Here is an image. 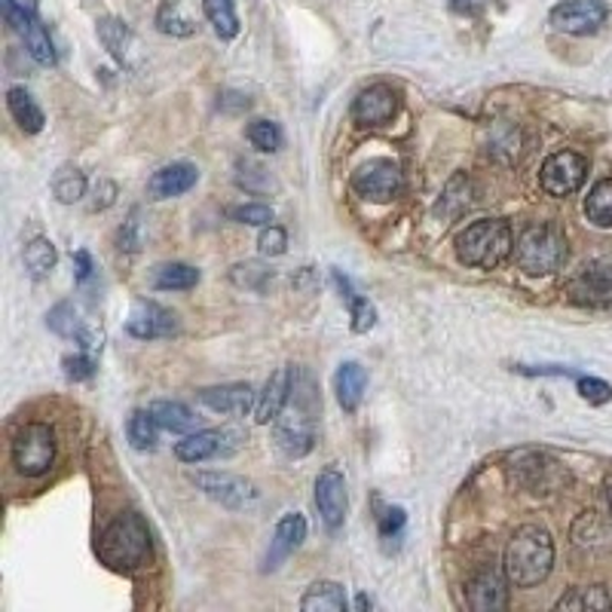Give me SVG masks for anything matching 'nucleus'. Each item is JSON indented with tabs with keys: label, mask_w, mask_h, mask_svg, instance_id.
Returning a JSON list of instances; mask_svg holds the SVG:
<instances>
[{
	"label": "nucleus",
	"mask_w": 612,
	"mask_h": 612,
	"mask_svg": "<svg viewBox=\"0 0 612 612\" xmlns=\"http://www.w3.org/2000/svg\"><path fill=\"white\" fill-rule=\"evenodd\" d=\"M554 570V539L539 524H524L505 546V576L515 588H536Z\"/></svg>",
	"instance_id": "nucleus-1"
},
{
	"label": "nucleus",
	"mask_w": 612,
	"mask_h": 612,
	"mask_svg": "<svg viewBox=\"0 0 612 612\" xmlns=\"http://www.w3.org/2000/svg\"><path fill=\"white\" fill-rule=\"evenodd\" d=\"M96 554L101 564L113 573H135L150 561L154 546H150V530L147 521L135 512L113 517L111 524L101 530L96 542Z\"/></svg>",
	"instance_id": "nucleus-2"
},
{
	"label": "nucleus",
	"mask_w": 612,
	"mask_h": 612,
	"mask_svg": "<svg viewBox=\"0 0 612 612\" xmlns=\"http://www.w3.org/2000/svg\"><path fill=\"white\" fill-rule=\"evenodd\" d=\"M313 419H316V392H313L306 377L304 387H301V380L294 374L289 404L273 423L276 448L289 460H304L306 453L313 451V444H316V423Z\"/></svg>",
	"instance_id": "nucleus-3"
},
{
	"label": "nucleus",
	"mask_w": 612,
	"mask_h": 612,
	"mask_svg": "<svg viewBox=\"0 0 612 612\" xmlns=\"http://www.w3.org/2000/svg\"><path fill=\"white\" fill-rule=\"evenodd\" d=\"M512 252H515L512 227L500 218L475 221L456 236V258L475 270H497L500 264L509 260Z\"/></svg>",
	"instance_id": "nucleus-4"
},
{
	"label": "nucleus",
	"mask_w": 612,
	"mask_h": 612,
	"mask_svg": "<svg viewBox=\"0 0 612 612\" xmlns=\"http://www.w3.org/2000/svg\"><path fill=\"white\" fill-rule=\"evenodd\" d=\"M517 267L527 276H551L566 264V236L558 224H530L515 242Z\"/></svg>",
	"instance_id": "nucleus-5"
},
{
	"label": "nucleus",
	"mask_w": 612,
	"mask_h": 612,
	"mask_svg": "<svg viewBox=\"0 0 612 612\" xmlns=\"http://www.w3.org/2000/svg\"><path fill=\"white\" fill-rule=\"evenodd\" d=\"M56 463V432L47 423H25L13 438V466L25 478L47 475Z\"/></svg>",
	"instance_id": "nucleus-6"
},
{
	"label": "nucleus",
	"mask_w": 612,
	"mask_h": 612,
	"mask_svg": "<svg viewBox=\"0 0 612 612\" xmlns=\"http://www.w3.org/2000/svg\"><path fill=\"white\" fill-rule=\"evenodd\" d=\"M512 475L515 481L530 490L536 497H548V493H558L570 484V472L561 460L548 456L542 451H521L512 456Z\"/></svg>",
	"instance_id": "nucleus-7"
},
{
	"label": "nucleus",
	"mask_w": 612,
	"mask_h": 612,
	"mask_svg": "<svg viewBox=\"0 0 612 612\" xmlns=\"http://www.w3.org/2000/svg\"><path fill=\"white\" fill-rule=\"evenodd\" d=\"M404 175L402 166L387 157L362 162L353 172V191L368 203H392L395 196L402 194Z\"/></svg>",
	"instance_id": "nucleus-8"
},
{
	"label": "nucleus",
	"mask_w": 612,
	"mask_h": 612,
	"mask_svg": "<svg viewBox=\"0 0 612 612\" xmlns=\"http://www.w3.org/2000/svg\"><path fill=\"white\" fill-rule=\"evenodd\" d=\"M3 19H7V25L22 37V44H25L28 56H32L37 65L44 68L56 65V47H52V37H49V32L44 28V22L34 16V10L22 7L16 0H3Z\"/></svg>",
	"instance_id": "nucleus-9"
},
{
	"label": "nucleus",
	"mask_w": 612,
	"mask_h": 612,
	"mask_svg": "<svg viewBox=\"0 0 612 612\" xmlns=\"http://www.w3.org/2000/svg\"><path fill=\"white\" fill-rule=\"evenodd\" d=\"M607 19H610V7L603 0H564L548 13V22L554 32L573 34V37L600 32L607 25Z\"/></svg>",
	"instance_id": "nucleus-10"
},
{
	"label": "nucleus",
	"mask_w": 612,
	"mask_h": 612,
	"mask_svg": "<svg viewBox=\"0 0 612 612\" xmlns=\"http://www.w3.org/2000/svg\"><path fill=\"white\" fill-rule=\"evenodd\" d=\"M194 484L209 500L221 502L224 509H233V512L252 509L258 502V487L233 472H196Z\"/></svg>",
	"instance_id": "nucleus-11"
},
{
	"label": "nucleus",
	"mask_w": 612,
	"mask_h": 612,
	"mask_svg": "<svg viewBox=\"0 0 612 612\" xmlns=\"http://www.w3.org/2000/svg\"><path fill=\"white\" fill-rule=\"evenodd\" d=\"M585 175H588V160L573 154V150H558L551 154L546 162H542V172H539V181H542V191L548 196H564L576 194L582 184H585Z\"/></svg>",
	"instance_id": "nucleus-12"
},
{
	"label": "nucleus",
	"mask_w": 612,
	"mask_h": 612,
	"mask_svg": "<svg viewBox=\"0 0 612 612\" xmlns=\"http://www.w3.org/2000/svg\"><path fill=\"white\" fill-rule=\"evenodd\" d=\"M316 509H319V517L325 521V527L338 530L346 517V509H350V490H346V478L338 466H328L319 472L316 478Z\"/></svg>",
	"instance_id": "nucleus-13"
},
{
	"label": "nucleus",
	"mask_w": 612,
	"mask_h": 612,
	"mask_svg": "<svg viewBox=\"0 0 612 612\" xmlns=\"http://www.w3.org/2000/svg\"><path fill=\"white\" fill-rule=\"evenodd\" d=\"M395 113H399V93L387 83H374L368 89H362L353 101V120L365 130L387 126Z\"/></svg>",
	"instance_id": "nucleus-14"
},
{
	"label": "nucleus",
	"mask_w": 612,
	"mask_h": 612,
	"mask_svg": "<svg viewBox=\"0 0 612 612\" xmlns=\"http://www.w3.org/2000/svg\"><path fill=\"white\" fill-rule=\"evenodd\" d=\"M570 294L576 304H612V258L585 264L576 279L570 282Z\"/></svg>",
	"instance_id": "nucleus-15"
},
{
	"label": "nucleus",
	"mask_w": 612,
	"mask_h": 612,
	"mask_svg": "<svg viewBox=\"0 0 612 612\" xmlns=\"http://www.w3.org/2000/svg\"><path fill=\"white\" fill-rule=\"evenodd\" d=\"M126 331L138 340H160L178 334V316L157 301H135Z\"/></svg>",
	"instance_id": "nucleus-16"
},
{
	"label": "nucleus",
	"mask_w": 612,
	"mask_h": 612,
	"mask_svg": "<svg viewBox=\"0 0 612 612\" xmlns=\"http://www.w3.org/2000/svg\"><path fill=\"white\" fill-rule=\"evenodd\" d=\"M196 181H199V169L194 162H172V166H162L160 172L150 175L147 196L150 199H175V196L194 191Z\"/></svg>",
	"instance_id": "nucleus-17"
},
{
	"label": "nucleus",
	"mask_w": 612,
	"mask_h": 612,
	"mask_svg": "<svg viewBox=\"0 0 612 612\" xmlns=\"http://www.w3.org/2000/svg\"><path fill=\"white\" fill-rule=\"evenodd\" d=\"M509 579V576H505ZM497 570H481L468 582V607L478 612L509 610V585Z\"/></svg>",
	"instance_id": "nucleus-18"
},
{
	"label": "nucleus",
	"mask_w": 612,
	"mask_h": 612,
	"mask_svg": "<svg viewBox=\"0 0 612 612\" xmlns=\"http://www.w3.org/2000/svg\"><path fill=\"white\" fill-rule=\"evenodd\" d=\"M196 399L206 404L209 411H215V414H236V417L248 414L255 407V402H258L248 383H224V387L199 389Z\"/></svg>",
	"instance_id": "nucleus-19"
},
{
	"label": "nucleus",
	"mask_w": 612,
	"mask_h": 612,
	"mask_svg": "<svg viewBox=\"0 0 612 612\" xmlns=\"http://www.w3.org/2000/svg\"><path fill=\"white\" fill-rule=\"evenodd\" d=\"M304 539H306L304 515L291 512V515L282 517V521L276 524L273 539H270V551H267V564H264V570H276V566H282L285 558H291L297 548L304 546Z\"/></svg>",
	"instance_id": "nucleus-20"
},
{
	"label": "nucleus",
	"mask_w": 612,
	"mask_h": 612,
	"mask_svg": "<svg viewBox=\"0 0 612 612\" xmlns=\"http://www.w3.org/2000/svg\"><path fill=\"white\" fill-rule=\"evenodd\" d=\"M291 383H294V374L289 368H279L276 374H270V380L264 383V392H258V402H255V419L260 426L276 423V417L285 411V404L291 399Z\"/></svg>",
	"instance_id": "nucleus-21"
},
{
	"label": "nucleus",
	"mask_w": 612,
	"mask_h": 612,
	"mask_svg": "<svg viewBox=\"0 0 612 612\" xmlns=\"http://www.w3.org/2000/svg\"><path fill=\"white\" fill-rule=\"evenodd\" d=\"M227 438L233 436L224 432V429H203V432H191V436H184L175 444V456L181 463H191V466L206 463V460H215V456L227 453Z\"/></svg>",
	"instance_id": "nucleus-22"
},
{
	"label": "nucleus",
	"mask_w": 612,
	"mask_h": 612,
	"mask_svg": "<svg viewBox=\"0 0 612 612\" xmlns=\"http://www.w3.org/2000/svg\"><path fill=\"white\" fill-rule=\"evenodd\" d=\"M96 32H98V40H101V47L111 52L113 62L123 68H132L135 34H132L130 25H126V22H120V19L105 16V19H98Z\"/></svg>",
	"instance_id": "nucleus-23"
},
{
	"label": "nucleus",
	"mask_w": 612,
	"mask_h": 612,
	"mask_svg": "<svg viewBox=\"0 0 612 612\" xmlns=\"http://www.w3.org/2000/svg\"><path fill=\"white\" fill-rule=\"evenodd\" d=\"M47 325L59 338L77 340L83 350H98V346H101V343H96V338L86 331V325H83V319L77 316V306L71 304V301H62V304L52 306L47 316Z\"/></svg>",
	"instance_id": "nucleus-24"
},
{
	"label": "nucleus",
	"mask_w": 612,
	"mask_h": 612,
	"mask_svg": "<svg viewBox=\"0 0 612 612\" xmlns=\"http://www.w3.org/2000/svg\"><path fill=\"white\" fill-rule=\"evenodd\" d=\"M365 387H368V374L358 362H343L334 377V389H338V402L346 414H355L358 404L365 399Z\"/></svg>",
	"instance_id": "nucleus-25"
},
{
	"label": "nucleus",
	"mask_w": 612,
	"mask_h": 612,
	"mask_svg": "<svg viewBox=\"0 0 612 612\" xmlns=\"http://www.w3.org/2000/svg\"><path fill=\"white\" fill-rule=\"evenodd\" d=\"M7 111L19 123V130L28 132V135H37V132H44V126H47V117H44L40 105L34 101V96L25 86H13L7 93Z\"/></svg>",
	"instance_id": "nucleus-26"
},
{
	"label": "nucleus",
	"mask_w": 612,
	"mask_h": 612,
	"mask_svg": "<svg viewBox=\"0 0 612 612\" xmlns=\"http://www.w3.org/2000/svg\"><path fill=\"white\" fill-rule=\"evenodd\" d=\"M573 542L585 551H607L612 548L610 524L597 512H582L573 524Z\"/></svg>",
	"instance_id": "nucleus-27"
},
{
	"label": "nucleus",
	"mask_w": 612,
	"mask_h": 612,
	"mask_svg": "<svg viewBox=\"0 0 612 612\" xmlns=\"http://www.w3.org/2000/svg\"><path fill=\"white\" fill-rule=\"evenodd\" d=\"M301 610L304 612H343L346 610V591L338 582H316L306 588L301 597Z\"/></svg>",
	"instance_id": "nucleus-28"
},
{
	"label": "nucleus",
	"mask_w": 612,
	"mask_h": 612,
	"mask_svg": "<svg viewBox=\"0 0 612 612\" xmlns=\"http://www.w3.org/2000/svg\"><path fill=\"white\" fill-rule=\"evenodd\" d=\"M147 411L154 414V419L160 423V429H166V432L184 436V432H194L196 429L194 411L184 402H166V399H160V402L150 404Z\"/></svg>",
	"instance_id": "nucleus-29"
},
{
	"label": "nucleus",
	"mask_w": 612,
	"mask_h": 612,
	"mask_svg": "<svg viewBox=\"0 0 612 612\" xmlns=\"http://www.w3.org/2000/svg\"><path fill=\"white\" fill-rule=\"evenodd\" d=\"M468 206H472V184H468L466 175H453L451 181H448L441 199L436 203V218L453 221V218H460Z\"/></svg>",
	"instance_id": "nucleus-30"
},
{
	"label": "nucleus",
	"mask_w": 612,
	"mask_h": 612,
	"mask_svg": "<svg viewBox=\"0 0 612 612\" xmlns=\"http://www.w3.org/2000/svg\"><path fill=\"white\" fill-rule=\"evenodd\" d=\"M150 285L157 291H191L199 285V270L191 264H160L150 276Z\"/></svg>",
	"instance_id": "nucleus-31"
},
{
	"label": "nucleus",
	"mask_w": 612,
	"mask_h": 612,
	"mask_svg": "<svg viewBox=\"0 0 612 612\" xmlns=\"http://www.w3.org/2000/svg\"><path fill=\"white\" fill-rule=\"evenodd\" d=\"M585 218L600 230H612V178H603L585 196Z\"/></svg>",
	"instance_id": "nucleus-32"
},
{
	"label": "nucleus",
	"mask_w": 612,
	"mask_h": 612,
	"mask_svg": "<svg viewBox=\"0 0 612 612\" xmlns=\"http://www.w3.org/2000/svg\"><path fill=\"white\" fill-rule=\"evenodd\" d=\"M203 13L221 40H233L240 34V16H236L233 0H203Z\"/></svg>",
	"instance_id": "nucleus-33"
},
{
	"label": "nucleus",
	"mask_w": 612,
	"mask_h": 612,
	"mask_svg": "<svg viewBox=\"0 0 612 612\" xmlns=\"http://www.w3.org/2000/svg\"><path fill=\"white\" fill-rule=\"evenodd\" d=\"M558 610H612V595L603 585L573 588L558 600Z\"/></svg>",
	"instance_id": "nucleus-34"
},
{
	"label": "nucleus",
	"mask_w": 612,
	"mask_h": 612,
	"mask_svg": "<svg viewBox=\"0 0 612 612\" xmlns=\"http://www.w3.org/2000/svg\"><path fill=\"white\" fill-rule=\"evenodd\" d=\"M22 260H25V270H28L34 279H44V276L52 273V267H56V260H59V252H56L52 242L37 236V240H32L25 245Z\"/></svg>",
	"instance_id": "nucleus-35"
},
{
	"label": "nucleus",
	"mask_w": 612,
	"mask_h": 612,
	"mask_svg": "<svg viewBox=\"0 0 612 612\" xmlns=\"http://www.w3.org/2000/svg\"><path fill=\"white\" fill-rule=\"evenodd\" d=\"M52 194L62 206H74L86 196V175L74 166H62L56 175H52Z\"/></svg>",
	"instance_id": "nucleus-36"
},
{
	"label": "nucleus",
	"mask_w": 612,
	"mask_h": 612,
	"mask_svg": "<svg viewBox=\"0 0 612 612\" xmlns=\"http://www.w3.org/2000/svg\"><path fill=\"white\" fill-rule=\"evenodd\" d=\"M157 432H160V423L154 419L150 411H132L130 423H126V436H130V444L135 451H154Z\"/></svg>",
	"instance_id": "nucleus-37"
},
{
	"label": "nucleus",
	"mask_w": 612,
	"mask_h": 612,
	"mask_svg": "<svg viewBox=\"0 0 612 612\" xmlns=\"http://www.w3.org/2000/svg\"><path fill=\"white\" fill-rule=\"evenodd\" d=\"M157 28L169 37H191L196 32L194 22L181 10V0H162L160 13H157Z\"/></svg>",
	"instance_id": "nucleus-38"
},
{
	"label": "nucleus",
	"mask_w": 612,
	"mask_h": 612,
	"mask_svg": "<svg viewBox=\"0 0 612 612\" xmlns=\"http://www.w3.org/2000/svg\"><path fill=\"white\" fill-rule=\"evenodd\" d=\"M517 150H521V132H517V126H512V123L490 126V147H487V154L512 162L517 157Z\"/></svg>",
	"instance_id": "nucleus-39"
},
{
	"label": "nucleus",
	"mask_w": 612,
	"mask_h": 612,
	"mask_svg": "<svg viewBox=\"0 0 612 612\" xmlns=\"http://www.w3.org/2000/svg\"><path fill=\"white\" fill-rule=\"evenodd\" d=\"M245 135H248L252 147H258L260 154H276L282 147V130H279V123H273V120H255V123H248Z\"/></svg>",
	"instance_id": "nucleus-40"
},
{
	"label": "nucleus",
	"mask_w": 612,
	"mask_h": 612,
	"mask_svg": "<svg viewBox=\"0 0 612 612\" xmlns=\"http://www.w3.org/2000/svg\"><path fill=\"white\" fill-rule=\"evenodd\" d=\"M230 279H233V285H240V289L264 291V285L273 279V270H267L258 260H245V264H236V267L230 270Z\"/></svg>",
	"instance_id": "nucleus-41"
},
{
	"label": "nucleus",
	"mask_w": 612,
	"mask_h": 612,
	"mask_svg": "<svg viewBox=\"0 0 612 612\" xmlns=\"http://www.w3.org/2000/svg\"><path fill=\"white\" fill-rule=\"evenodd\" d=\"M227 218L236 221V224H248V227H267L273 224V209L264 206V203H242V206H230L227 209Z\"/></svg>",
	"instance_id": "nucleus-42"
},
{
	"label": "nucleus",
	"mask_w": 612,
	"mask_h": 612,
	"mask_svg": "<svg viewBox=\"0 0 612 612\" xmlns=\"http://www.w3.org/2000/svg\"><path fill=\"white\" fill-rule=\"evenodd\" d=\"M236 184L245 187V191H252V194H264V191L273 187V178H270V172H267L264 166H258V162H240Z\"/></svg>",
	"instance_id": "nucleus-43"
},
{
	"label": "nucleus",
	"mask_w": 612,
	"mask_h": 612,
	"mask_svg": "<svg viewBox=\"0 0 612 612\" xmlns=\"http://www.w3.org/2000/svg\"><path fill=\"white\" fill-rule=\"evenodd\" d=\"M117 242H120V248H123V252H130V255L142 252V245H145L142 211H138V209L130 211V218H126V221H123V227H120V236H117Z\"/></svg>",
	"instance_id": "nucleus-44"
},
{
	"label": "nucleus",
	"mask_w": 612,
	"mask_h": 612,
	"mask_svg": "<svg viewBox=\"0 0 612 612\" xmlns=\"http://www.w3.org/2000/svg\"><path fill=\"white\" fill-rule=\"evenodd\" d=\"M258 248L264 258H282V255L289 252V233H285L282 227L267 224L260 230Z\"/></svg>",
	"instance_id": "nucleus-45"
},
{
	"label": "nucleus",
	"mask_w": 612,
	"mask_h": 612,
	"mask_svg": "<svg viewBox=\"0 0 612 612\" xmlns=\"http://www.w3.org/2000/svg\"><path fill=\"white\" fill-rule=\"evenodd\" d=\"M350 316H353V331L355 334H368L374 325H377V306L368 297H358L355 294L350 301Z\"/></svg>",
	"instance_id": "nucleus-46"
},
{
	"label": "nucleus",
	"mask_w": 612,
	"mask_h": 612,
	"mask_svg": "<svg viewBox=\"0 0 612 612\" xmlns=\"http://www.w3.org/2000/svg\"><path fill=\"white\" fill-rule=\"evenodd\" d=\"M576 389L588 404H607L612 399V387L600 377H576Z\"/></svg>",
	"instance_id": "nucleus-47"
},
{
	"label": "nucleus",
	"mask_w": 612,
	"mask_h": 612,
	"mask_svg": "<svg viewBox=\"0 0 612 612\" xmlns=\"http://www.w3.org/2000/svg\"><path fill=\"white\" fill-rule=\"evenodd\" d=\"M404 524H407L404 509H399V505L383 509V515H380V521H377V527H380V539H383V542H389V539H402Z\"/></svg>",
	"instance_id": "nucleus-48"
},
{
	"label": "nucleus",
	"mask_w": 612,
	"mask_h": 612,
	"mask_svg": "<svg viewBox=\"0 0 612 612\" xmlns=\"http://www.w3.org/2000/svg\"><path fill=\"white\" fill-rule=\"evenodd\" d=\"M62 368H65L68 380L83 383V380H89V377L96 374V362H93V358H89L86 353L65 355V358H62Z\"/></svg>",
	"instance_id": "nucleus-49"
},
{
	"label": "nucleus",
	"mask_w": 612,
	"mask_h": 612,
	"mask_svg": "<svg viewBox=\"0 0 612 612\" xmlns=\"http://www.w3.org/2000/svg\"><path fill=\"white\" fill-rule=\"evenodd\" d=\"M113 199H117V184H113V181H98L96 199H93V211L108 209V206H113Z\"/></svg>",
	"instance_id": "nucleus-50"
},
{
	"label": "nucleus",
	"mask_w": 612,
	"mask_h": 612,
	"mask_svg": "<svg viewBox=\"0 0 612 612\" xmlns=\"http://www.w3.org/2000/svg\"><path fill=\"white\" fill-rule=\"evenodd\" d=\"M490 0H451L453 13H463V16H478Z\"/></svg>",
	"instance_id": "nucleus-51"
},
{
	"label": "nucleus",
	"mask_w": 612,
	"mask_h": 612,
	"mask_svg": "<svg viewBox=\"0 0 612 612\" xmlns=\"http://www.w3.org/2000/svg\"><path fill=\"white\" fill-rule=\"evenodd\" d=\"M74 264H77V282H89V276H93V258H89V252H74Z\"/></svg>",
	"instance_id": "nucleus-52"
},
{
	"label": "nucleus",
	"mask_w": 612,
	"mask_h": 612,
	"mask_svg": "<svg viewBox=\"0 0 612 612\" xmlns=\"http://www.w3.org/2000/svg\"><path fill=\"white\" fill-rule=\"evenodd\" d=\"M331 282H334V289L340 291V297H346V304H350V301H353V297H355L353 282H350L346 276L340 273V270H331Z\"/></svg>",
	"instance_id": "nucleus-53"
},
{
	"label": "nucleus",
	"mask_w": 612,
	"mask_h": 612,
	"mask_svg": "<svg viewBox=\"0 0 612 612\" xmlns=\"http://www.w3.org/2000/svg\"><path fill=\"white\" fill-rule=\"evenodd\" d=\"M355 607H358V610H371V597L358 595V600H355Z\"/></svg>",
	"instance_id": "nucleus-54"
},
{
	"label": "nucleus",
	"mask_w": 612,
	"mask_h": 612,
	"mask_svg": "<svg viewBox=\"0 0 612 612\" xmlns=\"http://www.w3.org/2000/svg\"><path fill=\"white\" fill-rule=\"evenodd\" d=\"M607 502H610V515H612V475L607 478Z\"/></svg>",
	"instance_id": "nucleus-55"
}]
</instances>
